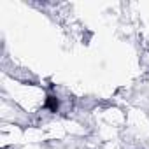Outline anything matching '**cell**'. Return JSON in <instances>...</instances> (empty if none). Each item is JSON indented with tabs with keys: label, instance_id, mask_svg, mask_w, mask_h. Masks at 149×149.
<instances>
[{
	"label": "cell",
	"instance_id": "1",
	"mask_svg": "<svg viewBox=\"0 0 149 149\" xmlns=\"http://www.w3.org/2000/svg\"><path fill=\"white\" fill-rule=\"evenodd\" d=\"M58 105H60V102H58L56 97L49 95V97L46 98V109H49L51 112H56V111H58Z\"/></svg>",
	"mask_w": 149,
	"mask_h": 149
}]
</instances>
